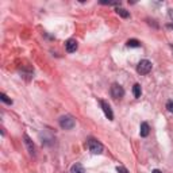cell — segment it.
I'll list each match as a JSON object with an SVG mask.
<instances>
[{"label": "cell", "mask_w": 173, "mask_h": 173, "mask_svg": "<svg viewBox=\"0 0 173 173\" xmlns=\"http://www.w3.org/2000/svg\"><path fill=\"white\" fill-rule=\"evenodd\" d=\"M75 125H76V122H75V119H73L71 115H64V116L60 118V126H61V129H64V130H72L73 127H75Z\"/></svg>", "instance_id": "6da1fadb"}, {"label": "cell", "mask_w": 173, "mask_h": 173, "mask_svg": "<svg viewBox=\"0 0 173 173\" xmlns=\"http://www.w3.org/2000/svg\"><path fill=\"white\" fill-rule=\"evenodd\" d=\"M110 93H111V96H112L115 100H118V99H122L123 96H125V89H123L122 85H119V84L115 83V84L111 85Z\"/></svg>", "instance_id": "7a4b0ae2"}, {"label": "cell", "mask_w": 173, "mask_h": 173, "mask_svg": "<svg viewBox=\"0 0 173 173\" xmlns=\"http://www.w3.org/2000/svg\"><path fill=\"white\" fill-rule=\"evenodd\" d=\"M151 71V62L149 60H142L139 61V64L137 65V72L139 73V75H147Z\"/></svg>", "instance_id": "3957f363"}, {"label": "cell", "mask_w": 173, "mask_h": 173, "mask_svg": "<svg viewBox=\"0 0 173 173\" xmlns=\"http://www.w3.org/2000/svg\"><path fill=\"white\" fill-rule=\"evenodd\" d=\"M88 147H89L91 153H93V154H101L103 153V145L99 141H96V139H89Z\"/></svg>", "instance_id": "277c9868"}, {"label": "cell", "mask_w": 173, "mask_h": 173, "mask_svg": "<svg viewBox=\"0 0 173 173\" xmlns=\"http://www.w3.org/2000/svg\"><path fill=\"white\" fill-rule=\"evenodd\" d=\"M100 106H101L103 111H104L106 116L108 118L110 121H112V119H114V114H112V110H111V107H110L108 103H107L106 100H100Z\"/></svg>", "instance_id": "5b68a950"}, {"label": "cell", "mask_w": 173, "mask_h": 173, "mask_svg": "<svg viewBox=\"0 0 173 173\" xmlns=\"http://www.w3.org/2000/svg\"><path fill=\"white\" fill-rule=\"evenodd\" d=\"M77 47H79V45H77L76 39H68L67 43H65V49H67L68 53H75L77 50Z\"/></svg>", "instance_id": "8992f818"}, {"label": "cell", "mask_w": 173, "mask_h": 173, "mask_svg": "<svg viewBox=\"0 0 173 173\" xmlns=\"http://www.w3.org/2000/svg\"><path fill=\"white\" fill-rule=\"evenodd\" d=\"M23 138H24V143H26V146H27L28 153H30L31 156H34L35 154V146H34V143H32V141L30 139V137H28L27 134H24Z\"/></svg>", "instance_id": "52a82bcc"}, {"label": "cell", "mask_w": 173, "mask_h": 173, "mask_svg": "<svg viewBox=\"0 0 173 173\" xmlns=\"http://www.w3.org/2000/svg\"><path fill=\"white\" fill-rule=\"evenodd\" d=\"M150 133V127L147 125L146 122H142L141 123V130H139V134H141V137H147Z\"/></svg>", "instance_id": "ba28073f"}, {"label": "cell", "mask_w": 173, "mask_h": 173, "mask_svg": "<svg viewBox=\"0 0 173 173\" xmlns=\"http://www.w3.org/2000/svg\"><path fill=\"white\" fill-rule=\"evenodd\" d=\"M71 173H85V169H84V166L81 165V164H75V165H72L71 168Z\"/></svg>", "instance_id": "9c48e42d"}, {"label": "cell", "mask_w": 173, "mask_h": 173, "mask_svg": "<svg viewBox=\"0 0 173 173\" xmlns=\"http://www.w3.org/2000/svg\"><path fill=\"white\" fill-rule=\"evenodd\" d=\"M133 93H134V97H141V93H142V89H141V85L139 84H135L133 86Z\"/></svg>", "instance_id": "30bf717a"}, {"label": "cell", "mask_w": 173, "mask_h": 173, "mask_svg": "<svg viewBox=\"0 0 173 173\" xmlns=\"http://www.w3.org/2000/svg\"><path fill=\"white\" fill-rule=\"evenodd\" d=\"M116 14L121 15L122 18H129V16H130L129 12H127L125 8H122V7H118V8H116Z\"/></svg>", "instance_id": "8fae6325"}, {"label": "cell", "mask_w": 173, "mask_h": 173, "mask_svg": "<svg viewBox=\"0 0 173 173\" xmlns=\"http://www.w3.org/2000/svg\"><path fill=\"white\" fill-rule=\"evenodd\" d=\"M127 46L129 47H139L141 46V42L137 39H129L127 41Z\"/></svg>", "instance_id": "7c38bea8"}, {"label": "cell", "mask_w": 173, "mask_h": 173, "mask_svg": "<svg viewBox=\"0 0 173 173\" xmlns=\"http://www.w3.org/2000/svg\"><path fill=\"white\" fill-rule=\"evenodd\" d=\"M0 99H2V101H4L6 104H12V100L7 97V95H6V93H0Z\"/></svg>", "instance_id": "4fadbf2b"}, {"label": "cell", "mask_w": 173, "mask_h": 173, "mask_svg": "<svg viewBox=\"0 0 173 173\" xmlns=\"http://www.w3.org/2000/svg\"><path fill=\"white\" fill-rule=\"evenodd\" d=\"M166 108H168V111L173 112V101H172V100H169V101L166 103Z\"/></svg>", "instance_id": "5bb4252c"}, {"label": "cell", "mask_w": 173, "mask_h": 173, "mask_svg": "<svg viewBox=\"0 0 173 173\" xmlns=\"http://www.w3.org/2000/svg\"><path fill=\"white\" fill-rule=\"evenodd\" d=\"M116 171H118V173H129V171H127L126 168H123V166H118Z\"/></svg>", "instance_id": "9a60e30c"}, {"label": "cell", "mask_w": 173, "mask_h": 173, "mask_svg": "<svg viewBox=\"0 0 173 173\" xmlns=\"http://www.w3.org/2000/svg\"><path fill=\"white\" fill-rule=\"evenodd\" d=\"M169 18L173 19V10H169Z\"/></svg>", "instance_id": "2e32d148"}, {"label": "cell", "mask_w": 173, "mask_h": 173, "mask_svg": "<svg viewBox=\"0 0 173 173\" xmlns=\"http://www.w3.org/2000/svg\"><path fill=\"white\" fill-rule=\"evenodd\" d=\"M151 173H162V172H161V171H158V169H154V171L151 172Z\"/></svg>", "instance_id": "e0dca14e"}]
</instances>
